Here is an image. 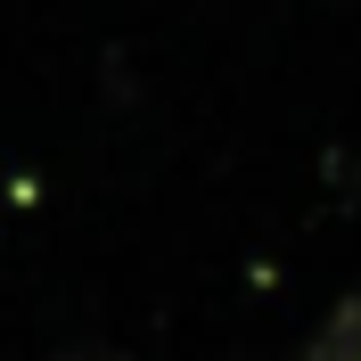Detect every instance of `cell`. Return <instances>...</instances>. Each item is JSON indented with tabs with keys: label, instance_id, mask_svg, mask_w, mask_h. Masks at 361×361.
I'll list each match as a JSON object with an SVG mask.
<instances>
[{
	"label": "cell",
	"instance_id": "2",
	"mask_svg": "<svg viewBox=\"0 0 361 361\" xmlns=\"http://www.w3.org/2000/svg\"><path fill=\"white\" fill-rule=\"evenodd\" d=\"M49 361H132L123 345H66V353H49Z\"/></svg>",
	"mask_w": 361,
	"mask_h": 361
},
{
	"label": "cell",
	"instance_id": "1",
	"mask_svg": "<svg viewBox=\"0 0 361 361\" xmlns=\"http://www.w3.org/2000/svg\"><path fill=\"white\" fill-rule=\"evenodd\" d=\"M295 361H361V288H353V295L337 304V312H329V320L312 329V345H304Z\"/></svg>",
	"mask_w": 361,
	"mask_h": 361
}]
</instances>
